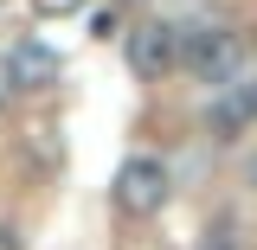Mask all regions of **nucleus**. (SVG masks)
Here are the masks:
<instances>
[{"label":"nucleus","mask_w":257,"mask_h":250,"mask_svg":"<svg viewBox=\"0 0 257 250\" xmlns=\"http://www.w3.org/2000/svg\"><path fill=\"white\" fill-rule=\"evenodd\" d=\"M251 58H257L251 39L238 26H225V20H187L180 26V71L199 77V84H212V90H219L225 77H238Z\"/></svg>","instance_id":"obj_1"},{"label":"nucleus","mask_w":257,"mask_h":250,"mask_svg":"<svg viewBox=\"0 0 257 250\" xmlns=\"http://www.w3.org/2000/svg\"><path fill=\"white\" fill-rule=\"evenodd\" d=\"M167 199H174V167L161 154H128L116 173H109V205L122 212V218H161L167 212Z\"/></svg>","instance_id":"obj_2"},{"label":"nucleus","mask_w":257,"mask_h":250,"mask_svg":"<svg viewBox=\"0 0 257 250\" xmlns=\"http://www.w3.org/2000/svg\"><path fill=\"white\" fill-rule=\"evenodd\" d=\"M122 58H128V71H135L142 84L174 77V71H180V20H161V13L135 20V26L122 32Z\"/></svg>","instance_id":"obj_3"},{"label":"nucleus","mask_w":257,"mask_h":250,"mask_svg":"<svg viewBox=\"0 0 257 250\" xmlns=\"http://www.w3.org/2000/svg\"><path fill=\"white\" fill-rule=\"evenodd\" d=\"M0 58H7L13 96H45V90H58V77H64V58L45 45V39H13Z\"/></svg>","instance_id":"obj_4"},{"label":"nucleus","mask_w":257,"mask_h":250,"mask_svg":"<svg viewBox=\"0 0 257 250\" xmlns=\"http://www.w3.org/2000/svg\"><path fill=\"white\" fill-rule=\"evenodd\" d=\"M251 122H257V58L238 77H225L212 90V103H206V128L212 135H244Z\"/></svg>","instance_id":"obj_5"},{"label":"nucleus","mask_w":257,"mask_h":250,"mask_svg":"<svg viewBox=\"0 0 257 250\" xmlns=\"http://www.w3.org/2000/svg\"><path fill=\"white\" fill-rule=\"evenodd\" d=\"M77 7H84V0H32L39 20H58V13H77Z\"/></svg>","instance_id":"obj_6"},{"label":"nucleus","mask_w":257,"mask_h":250,"mask_svg":"<svg viewBox=\"0 0 257 250\" xmlns=\"http://www.w3.org/2000/svg\"><path fill=\"white\" fill-rule=\"evenodd\" d=\"M7 96H13V84H7V58H0V109H7Z\"/></svg>","instance_id":"obj_7"},{"label":"nucleus","mask_w":257,"mask_h":250,"mask_svg":"<svg viewBox=\"0 0 257 250\" xmlns=\"http://www.w3.org/2000/svg\"><path fill=\"white\" fill-rule=\"evenodd\" d=\"M244 180H251V186H257V160H251V167H244Z\"/></svg>","instance_id":"obj_8"},{"label":"nucleus","mask_w":257,"mask_h":250,"mask_svg":"<svg viewBox=\"0 0 257 250\" xmlns=\"http://www.w3.org/2000/svg\"><path fill=\"white\" fill-rule=\"evenodd\" d=\"M219 250H225V244H219Z\"/></svg>","instance_id":"obj_9"}]
</instances>
